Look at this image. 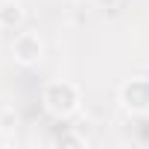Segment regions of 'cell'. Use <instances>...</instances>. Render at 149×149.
<instances>
[{"label": "cell", "mask_w": 149, "mask_h": 149, "mask_svg": "<svg viewBox=\"0 0 149 149\" xmlns=\"http://www.w3.org/2000/svg\"><path fill=\"white\" fill-rule=\"evenodd\" d=\"M79 105V91L70 82H50L44 88V108L56 117H67Z\"/></svg>", "instance_id": "6da1fadb"}, {"label": "cell", "mask_w": 149, "mask_h": 149, "mask_svg": "<svg viewBox=\"0 0 149 149\" xmlns=\"http://www.w3.org/2000/svg\"><path fill=\"white\" fill-rule=\"evenodd\" d=\"M12 53H15V61H21V64H38L41 53H44V44L35 32H21V35H15Z\"/></svg>", "instance_id": "7a4b0ae2"}, {"label": "cell", "mask_w": 149, "mask_h": 149, "mask_svg": "<svg viewBox=\"0 0 149 149\" xmlns=\"http://www.w3.org/2000/svg\"><path fill=\"white\" fill-rule=\"evenodd\" d=\"M120 100H123V105L129 111H149V82H140V79L129 82L123 88Z\"/></svg>", "instance_id": "3957f363"}, {"label": "cell", "mask_w": 149, "mask_h": 149, "mask_svg": "<svg viewBox=\"0 0 149 149\" xmlns=\"http://www.w3.org/2000/svg\"><path fill=\"white\" fill-rule=\"evenodd\" d=\"M24 24V9L21 3L15 0H6V3H0V29H15Z\"/></svg>", "instance_id": "277c9868"}, {"label": "cell", "mask_w": 149, "mask_h": 149, "mask_svg": "<svg viewBox=\"0 0 149 149\" xmlns=\"http://www.w3.org/2000/svg\"><path fill=\"white\" fill-rule=\"evenodd\" d=\"M18 117H15V111H3V117H0V126L3 129H9V123H15Z\"/></svg>", "instance_id": "5b68a950"}, {"label": "cell", "mask_w": 149, "mask_h": 149, "mask_svg": "<svg viewBox=\"0 0 149 149\" xmlns=\"http://www.w3.org/2000/svg\"><path fill=\"white\" fill-rule=\"evenodd\" d=\"M58 143H82V140L73 137V134H64V137H58Z\"/></svg>", "instance_id": "8992f818"}, {"label": "cell", "mask_w": 149, "mask_h": 149, "mask_svg": "<svg viewBox=\"0 0 149 149\" xmlns=\"http://www.w3.org/2000/svg\"><path fill=\"white\" fill-rule=\"evenodd\" d=\"M97 3H100V6H105V9H114L117 0H97Z\"/></svg>", "instance_id": "52a82bcc"}]
</instances>
